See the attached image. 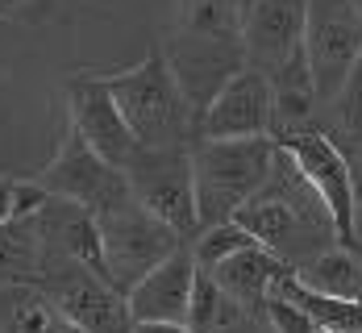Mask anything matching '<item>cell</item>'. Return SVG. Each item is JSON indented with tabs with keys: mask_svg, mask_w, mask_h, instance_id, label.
Masks as SVG:
<instances>
[{
	"mask_svg": "<svg viewBox=\"0 0 362 333\" xmlns=\"http://www.w3.org/2000/svg\"><path fill=\"white\" fill-rule=\"evenodd\" d=\"M100 83L117 100L138 146H192L196 142V117L183 100L180 79L171 71L163 46H150L142 63H134V67L105 71Z\"/></svg>",
	"mask_w": 362,
	"mask_h": 333,
	"instance_id": "cell-2",
	"label": "cell"
},
{
	"mask_svg": "<svg viewBox=\"0 0 362 333\" xmlns=\"http://www.w3.org/2000/svg\"><path fill=\"white\" fill-rule=\"evenodd\" d=\"M25 4H34V0H0V17H8V13H17Z\"/></svg>",
	"mask_w": 362,
	"mask_h": 333,
	"instance_id": "cell-28",
	"label": "cell"
},
{
	"mask_svg": "<svg viewBox=\"0 0 362 333\" xmlns=\"http://www.w3.org/2000/svg\"><path fill=\"white\" fill-rule=\"evenodd\" d=\"M0 333H79L37 284H0Z\"/></svg>",
	"mask_w": 362,
	"mask_h": 333,
	"instance_id": "cell-16",
	"label": "cell"
},
{
	"mask_svg": "<svg viewBox=\"0 0 362 333\" xmlns=\"http://www.w3.org/2000/svg\"><path fill=\"white\" fill-rule=\"evenodd\" d=\"M271 117H275V88L262 71L246 67L200 112L196 138H271Z\"/></svg>",
	"mask_w": 362,
	"mask_h": 333,
	"instance_id": "cell-12",
	"label": "cell"
},
{
	"mask_svg": "<svg viewBox=\"0 0 362 333\" xmlns=\"http://www.w3.org/2000/svg\"><path fill=\"white\" fill-rule=\"evenodd\" d=\"M296 275L313 292L362 304V250H354V246L337 242V246H329L321 255H313L304 267H296Z\"/></svg>",
	"mask_w": 362,
	"mask_h": 333,
	"instance_id": "cell-17",
	"label": "cell"
},
{
	"mask_svg": "<svg viewBox=\"0 0 362 333\" xmlns=\"http://www.w3.org/2000/svg\"><path fill=\"white\" fill-rule=\"evenodd\" d=\"M34 225L37 242H42V262H79V267H92L109 279L105 238H100V221L92 209L63 200V196H50L46 209L34 217Z\"/></svg>",
	"mask_w": 362,
	"mask_h": 333,
	"instance_id": "cell-13",
	"label": "cell"
},
{
	"mask_svg": "<svg viewBox=\"0 0 362 333\" xmlns=\"http://www.w3.org/2000/svg\"><path fill=\"white\" fill-rule=\"evenodd\" d=\"M50 192L37 184V180H17V192H13V221H30L46 209Z\"/></svg>",
	"mask_w": 362,
	"mask_h": 333,
	"instance_id": "cell-23",
	"label": "cell"
},
{
	"mask_svg": "<svg viewBox=\"0 0 362 333\" xmlns=\"http://www.w3.org/2000/svg\"><path fill=\"white\" fill-rule=\"evenodd\" d=\"M134 200H142L163 225H171L183 242H196L200 213H196V175H192V146H138L121 167Z\"/></svg>",
	"mask_w": 362,
	"mask_h": 333,
	"instance_id": "cell-5",
	"label": "cell"
},
{
	"mask_svg": "<svg viewBox=\"0 0 362 333\" xmlns=\"http://www.w3.org/2000/svg\"><path fill=\"white\" fill-rule=\"evenodd\" d=\"M275 146L288 150L296 167L304 171V180L321 192L329 217H333V229H337V242L354 246V158H350V150L321 121L275 134Z\"/></svg>",
	"mask_w": 362,
	"mask_h": 333,
	"instance_id": "cell-6",
	"label": "cell"
},
{
	"mask_svg": "<svg viewBox=\"0 0 362 333\" xmlns=\"http://www.w3.org/2000/svg\"><path fill=\"white\" fill-rule=\"evenodd\" d=\"M358 8H362V0H358Z\"/></svg>",
	"mask_w": 362,
	"mask_h": 333,
	"instance_id": "cell-31",
	"label": "cell"
},
{
	"mask_svg": "<svg viewBox=\"0 0 362 333\" xmlns=\"http://www.w3.org/2000/svg\"><path fill=\"white\" fill-rule=\"evenodd\" d=\"M321 125L329 134H337L346 150H362V54H358V63L350 67L341 92L333 96V105L325 109Z\"/></svg>",
	"mask_w": 362,
	"mask_h": 333,
	"instance_id": "cell-20",
	"label": "cell"
},
{
	"mask_svg": "<svg viewBox=\"0 0 362 333\" xmlns=\"http://www.w3.org/2000/svg\"><path fill=\"white\" fill-rule=\"evenodd\" d=\"M284 271H291V267L279 255H271L267 246H250V250L225 259L221 267H213V279L221 284V292L233 300V304H242L250 317H262L267 292H271V284Z\"/></svg>",
	"mask_w": 362,
	"mask_h": 333,
	"instance_id": "cell-15",
	"label": "cell"
},
{
	"mask_svg": "<svg viewBox=\"0 0 362 333\" xmlns=\"http://www.w3.org/2000/svg\"><path fill=\"white\" fill-rule=\"evenodd\" d=\"M304 54H308V71H313V88H317V105L329 109L362 54L358 0H308Z\"/></svg>",
	"mask_w": 362,
	"mask_h": 333,
	"instance_id": "cell-7",
	"label": "cell"
},
{
	"mask_svg": "<svg viewBox=\"0 0 362 333\" xmlns=\"http://www.w3.org/2000/svg\"><path fill=\"white\" fill-rule=\"evenodd\" d=\"M246 308L221 292V284L213 279L209 267H196V284H192V300H187V329L192 333H217L221 325H229L233 317H242Z\"/></svg>",
	"mask_w": 362,
	"mask_h": 333,
	"instance_id": "cell-19",
	"label": "cell"
},
{
	"mask_svg": "<svg viewBox=\"0 0 362 333\" xmlns=\"http://www.w3.org/2000/svg\"><path fill=\"white\" fill-rule=\"evenodd\" d=\"M196 267L200 262L192 255V246H180L171 259H163L150 275H142L125 296L134 325H183L192 284H196Z\"/></svg>",
	"mask_w": 362,
	"mask_h": 333,
	"instance_id": "cell-14",
	"label": "cell"
},
{
	"mask_svg": "<svg viewBox=\"0 0 362 333\" xmlns=\"http://www.w3.org/2000/svg\"><path fill=\"white\" fill-rule=\"evenodd\" d=\"M37 288L79 333H129L134 317L125 296L92 267L79 262H42Z\"/></svg>",
	"mask_w": 362,
	"mask_h": 333,
	"instance_id": "cell-8",
	"label": "cell"
},
{
	"mask_svg": "<svg viewBox=\"0 0 362 333\" xmlns=\"http://www.w3.org/2000/svg\"><path fill=\"white\" fill-rule=\"evenodd\" d=\"M37 184L46 187L50 196L75 200V204H83V209H92V213L109 209L112 200H121V196L129 192L125 171L112 167V163H105L96 150L79 138V129H75L71 121H67V129H63V138H59L54 158L42 167Z\"/></svg>",
	"mask_w": 362,
	"mask_h": 333,
	"instance_id": "cell-9",
	"label": "cell"
},
{
	"mask_svg": "<svg viewBox=\"0 0 362 333\" xmlns=\"http://www.w3.org/2000/svg\"><path fill=\"white\" fill-rule=\"evenodd\" d=\"M354 158V250H362V158L350 150Z\"/></svg>",
	"mask_w": 362,
	"mask_h": 333,
	"instance_id": "cell-24",
	"label": "cell"
},
{
	"mask_svg": "<svg viewBox=\"0 0 362 333\" xmlns=\"http://www.w3.org/2000/svg\"><path fill=\"white\" fill-rule=\"evenodd\" d=\"M96 221H100V238H105L109 284L121 296H129V288L142 275H150L163 259H171L180 246H192L171 225L158 221L150 209H142V200H134V192H125L109 209H100Z\"/></svg>",
	"mask_w": 362,
	"mask_h": 333,
	"instance_id": "cell-4",
	"label": "cell"
},
{
	"mask_svg": "<svg viewBox=\"0 0 362 333\" xmlns=\"http://www.w3.org/2000/svg\"><path fill=\"white\" fill-rule=\"evenodd\" d=\"M13 192H17V180L0 175V225L13 221Z\"/></svg>",
	"mask_w": 362,
	"mask_h": 333,
	"instance_id": "cell-25",
	"label": "cell"
},
{
	"mask_svg": "<svg viewBox=\"0 0 362 333\" xmlns=\"http://www.w3.org/2000/svg\"><path fill=\"white\" fill-rule=\"evenodd\" d=\"M129 333H192L187 325H134Z\"/></svg>",
	"mask_w": 362,
	"mask_h": 333,
	"instance_id": "cell-27",
	"label": "cell"
},
{
	"mask_svg": "<svg viewBox=\"0 0 362 333\" xmlns=\"http://www.w3.org/2000/svg\"><path fill=\"white\" fill-rule=\"evenodd\" d=\"M317 333H329V329H317Z\"/></svg>",
	"mask_w": 362,
	"mask_h": 333,
	"instance_id": "cell-30",
	"label": "cell"
},
{
	"mask_svg": "<svg viewBox=\"0 0 362 333\" xmlns=\"http://www.w3.org/2000/svg\"><path fill=\"white\" fill-rule=\"evenodd\" d=\"M167 34L242 42V0H175Z\"/></svg>",
	"mask_w": 362,
	"mask_h": 333,
	"instance_id": "cell-18",
	"label": "cell"
},
{
	"mask_svg": "<svg viewBox=\"0 0 362 333\" xmlns=\"http://www.w3.org/2000/svg\"><path fill=\"white\" fill-rule=\"evenodd\" d=\"M262 321L271 333H317V321L288 296H275L267 292V304H262Z\"/></svg>",
	"mask_w": 362,
	"mask_h": 333,
	"instance_id": "cell-22",
	"label": "cell"
},
{
	"mask_svg": "<svg viewBox=\"0 0 362 333\" xmlns=\"http://www.w3.org/2000/svg\"><path fill=\"white\" fill-rule=\"evenodd\" d=\"M250 246H258V242H254L242 225L238 221H221V225H209V229L196 233L192 255H196L200 267L213 271V267H221L225 259H233V255H242V250H250Z\"/></svg>",
	"mask_w": 362,
	"mask_h": 333,
	"instance_id": "cell-21",
	"label": "cell"
},
{
	"mask_svg": "<svg viewBox=\"0 0 362 333\" xmlns=\"http://www.w3.org/2000/svg\"><path fill=\"white\" fill-rule=\"evenodd\" d=\"M354 154H358V158H362V150H354Z\"/></svg>",
	"mask_w": 362,
	"mask_h": 333,
	"instance_id": "cell-29",
	"label": "cell"
},
{
	"mask_svg": "<svg viewBox=\"0 0 362 333\" xmlns=\"http://www.w3.org/2000/svg\"><path fill=\"white\" fill-rule=\"evenodd\" d=\"M233 221L258 246L279 255L291 271L304 267L313 255L337 246V229H333V217H329L321 192L304 180V171L296 167V158L284 146H275V163H271L267 184L233 213Z\"/></svg>",
	"mask_w": 362,
	"mask_h": 333,
	"instance_id": "cell-1",
	"label": "cell"
},
{
	"mask_svg": "<svg viewBox=\"0 0 362 333\" xmlns=\"http://www.w3.org/2000/svg\"><path fill=\"white\" fill-rule=\"evenodd\" d=\"M271 163H275V138H196L192 175H196L200 229L233 221V213L267 184Z\"/></svg>",
	"mask_w": 362,
	"mask_h": 333,
	"instance_id": "cell-3",
	"label": "cell"
},
{
	"mask_svg": "<svg viewBox=\"0 0 362 333\" xmlns=\"http://www.w3.org/2000/svg\"><path fill=\"white\" fill-rule=\"evenodd\" d=\"M308 0H242V42L246 63L267 79L279 75L304 50Z\"/></svg>",
	"mask_w": 362,
	"mask_h": 333,
	"instance_id": "cell-10",
	"label": "cell"
},
{
	"mask_svg": "<svg viewBox=\"0 0 362 333\" xmlns=\"http://www.w3.org/2000/svg\"><path fill=\"white\" fill-rule=\"evenodd\" d=\"M67 121L79 129V138L112 167H125L129 154L138 150L134 129L125 125L117 100L109 96V88L100 83L96 71H79L67 79Z\"/></svg>",
	"mask_w": 362,
	"mask_h": 333,
	"instance_id": "cell-11",
	"label": "cell"
},
{
	"mask_svg": "<svg viewBox=\"0 0 362 333\" xmlns=\"http://www.w3.org/2000/svg\"><path fill=\"white\" fill-rule=\"evenodd\" d=\"M217 333H258V317H250V312H242V317H233L229 325H221Z\"/></svg>",
	"mask_w": 362,
	"mask_h": 333,
	"instance_id": "cell-26",
	"label": "cell"
}]
</instances>
